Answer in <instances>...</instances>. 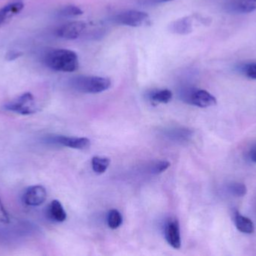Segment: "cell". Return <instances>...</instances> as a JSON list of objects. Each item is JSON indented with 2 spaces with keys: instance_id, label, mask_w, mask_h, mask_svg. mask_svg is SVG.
<instances>
[{
  "instance_id": "obj_9",
  "label": "cell",
  "mask_w": 256,
  "mask_h": 256,
  "mask_svg": "<svg viewBox=\"0 0 256 256\" xmlns=\"http://www.w3.org/2000/svg\"><path fill=\"white\" fill-rule=\"evenodd\" d=\"M51 141L63 146V147H70L76 150H84L88 148L90 146V139L86 138H78V137L55 136L51 138Z\"/></svg>"
},
{
  "instance_id": "obj_18",
  "label": "cell",
  "mask_w": 256,
  "mask_h": 256,
  "mask_svg": "<svg viewBox=\"0 0 256 256\" xmlns=\"http://www.w3.org/2000/svg\"><path fill=\"white\" fill-rule=\"evenodd\" d=\"M84 12L80 8L75 6H68L61 9L60 15L63 18H74L82 15Z\"/></svg>"
},
{
  "instance_id": "obj_24",
  "label": "cell",
  "mask_w": 256,
  "mask_h": 256,
  "mask_svg": "<svg viewBox=\"0 0 256 256\" xmlns=\"http://www.w3.org/2000/svg\"><path fill=\"white\" fill-rule=\"evenodd\" d=\"M249 156L251 160L256 163V147H252V148L251 149V150L249 153Z\"/></svg>"
},
{
  "instance_id": "obj_14",
  "label": "cell",
  "mask_w": 256,
  "mask_h": 256,
  "mask_svg": "<svg viewBox=\"0 0 256 256\" xmlns=\"http://www.w3.org/2000/svg\"><path fill=\"white\" fill-rule=\"evenodd\" d=\"M149 99L154 104H166L172 99V93L166 89L153 90L149 94Z\"/></svg>"
},
{
  "instance_id": "obj_13",
  "label": "cell",
  "mask_w": 256,
  "mask_h": 256,
  "mask_svg": "<svg viewBox=\"0 0 256 256\" xmlns=\"http://www.w3.org/2000/svg\"><path fill=\"white\" fill-rule=\"evenodd\" d=\"M234 223L238 230L244 234H252L255 231V225L249 218L242 216L238 212L234 216Z\"/></svg>"
},
{
  "instance_id": "obj_3",
  "label": "cell",
  "mask_w": 256,
  "mask_h": 256,
  "mask_svg": "<svg viewBox=\"0 0 256 256\" xmlns=\"http://www.w3.org/2000/svg\"><path fill=\"white\" fill-rule=\"evenodd\" d=\"M6 111L20 115H31L38 111L37 104L31 93H25L10 101L4 106Z\"/></svg>"
},
{
  "instance_id": "obj_7",
  "label": "cell",
  "mask_w": 256,
  "mask_h": 256,
  "mask_svg": "<svg viewBox=\"0 0 256 256\" xmlns=\"http://www.w3.org/2000/svg\"><path fill=\"white\" fill-rule=\"evenodd\" d=\"M86 28V24L82 21L68 23L58 27L56 35L62 39L74 40L79 38Z\"/></svg>"
},
{
  "instance_id": "obj_21",
  "label": "cell",
  "mask_w": 256,
  "mask_h": 256,
  "mask_svg": "<svg viewBox=\"0 0 256 256\" xmlns=\"http://www.w3.org/2000/svg\"><path fill=\"white\" fill-rule=\"evenodd\" d=\"M244 73L248 78L256 80V63L246 65L244 68Z\"/></svg>"
},
{
  "instance_id": "obj_6",
  "label": "cell",
  "mask_w": 256,
  "mask_h": 256,
  "mask_svg": "<svg viewBox=\"0 0 256 256\" xmlns=\"http://www.w3.org/2000/svg\"><path fill=\"white\" fill-rule=\"evenodd\" d=\"M46 197L48 193L43 186L34 185L26 189L22 195V201L30 207H38L44 203Z\"/></svg>"
},
{
  "instance_id": "obj_11",
  "label": "cell",
  "mask_w": 256,
  "mask_h": 256,
  "mask_svg": "<svg viewBox=\"0 0 256 256\" xmlns=\"http://www.w3.org/2000/svg\"><path fill=\"white\" fill-rule=\"evenodd\" d=\"M48 214L50 219L54 222H62L67 219V214L62 204L58 200H54L50 204L48 209Z\"/></svg>"
},
{
  "instance_id": "obj_2",
  "label": "cell",
  "mask_w": 256,
  "mask_h": 256,
  "mask_svg": "<svg viewBox=\"0 0 256 256\" xmlns=\"http://www.w3.org/2000/svg\"><path fill=\"white\" fill-rule=\"evenodd\" d=\"M72 86L84 93H99L106 91L110 87V80L103 77L78 76L72 80Z\"/></svg>"
},
{
  "instance_id": "obj_23",
  "label": "cell",
  "mask_w": 256,
  "mask_h": 256,
  "mask_svg": "<svg viewBox=\"0 0 256 256\" xmlns=\"http://www.w3.org/2000/svg\"><path fill=\"white\" fill-rule=\"evenodd\" d=\"M141 4L144 6H156V5L162 4V3H168L173 0H138Z\"/></svg>"
},
{
  "instance_id": "obj_16",
  "label": "cell",
  "mask_w": 256,
  "mask_h": 256,
  "mask_svg": "<svg viewBox=\"0 0 256 256\" xmlns=\"http://www.w3.org/2000/svg\"><path fill=\"white\" fill-rule=\"evenodd\" d=\"M234 8L242 13H251L256 10V0H234Z\"/></svg>"
},
{
  "instance_id": "obj_1",
  "label": "cell",
  "mask_w": 256,
  "mask_h": 256,
  "mask_svg": "<svg viewBox=\"0 0 256 256\" xmlns=\"http://www.w3.org/2000/svg\"><path fill=\"white\" fill-rule=\"evenodd\" d=\"M44 62L49 69L56 72H74L79 68L78 54L70 50H50L45 54Z\"/></svg>"
},
{
  "instance_id": "obj_20",
  "label": "cell",
  "mask_w": 256,
  "mask_h": 256,
  "mask_svg": "<svg viewBox=\"0 0 256 256\" xmlns=\"http://www.w3.org/2000/svg\"><path fill=\"white\" fill-rule=\"evenodd\" d=\"M170 163L168 161H159L152 164L150 168V172L154 174H159L164 172L170 168Z\"/></svg>"
},
{
  "instance_id": "obj_5",
  "label": "cell",
  "mask_w": 256,
  "mask_h": 256,
  "mask_svg": "<svg viewBox=\"0 0 256 256\" xmlns=\"http://www.w3.org/2000/svg\"><path fill=\"white\" fill-rule=\"evenodd\" d=\"M147 14L140 11L129 10L117 14L114 18L116 24L131 27H138L148 21Z\"/></svg>"
},
{
  "instance_id": "obj_10",
  "label": "cell",
  "mask_w": 256,
  "mask_h": 256,
  "mask_svg": "<svg viewBox=\"0 0 256 256\" xmlns=\"http://www.w3.org/2000/svg\"><path fill=\"white\" fill-rule=\"evenodd\" d=\"M24 4L20 1L14 2L6 5L0 9V27L10 21V18L21 12L24 9Z\"/></svg>"
},
{
  "instance_id": "obj_8",
  "label": "cell",
  "mask_w": 256,
  "mask_h": 256,
  "mask_svg": "<svg viewBox=\"0 0 256 256\" xmlns=\"http://www.w3.org/2000/svg\"><path fill=\"white\" fill-rule=\"evenodd\" d=\"M165 237L168 244L174 249H180L182 246L180 225L176 219H170L166 224Z\"/></svg>"
},
{
  "instance_id": "obj_17",
  "label": "cell",
  "mask_w": 256,
  "mask_h": 256,
  "mask_svg": "<svg viewBox=\"0 0 256 256\" xmlns=\"http://www.w3.org/2000/svg\"><path fill=\"white\" fill-rule=\"evenodd\" d=\"M123 218L121 213L118 210L114 209L108 213V226L111 229H117L122 224Z\"/></svg>"
},
{
  "instance_id": "obj_22",
  "label": "cell",
  "mask_w": 256,
  "mask_h": 256,
  "mask_svg": "<svg viewBox=\"0 0 256 256\" xmlns=\"http://www.w3.org/2000/svg\"><path fill=\"white\" fill-rule=\"evenodd\" d=\"M10 219H9L8 213L6 210L2 201L0 198V223H8Z\"/></svg>"
},
{
  "instance_id": "obj_12",
  "label": "cell",
  "mask_w": 256,
  "mask_h": 256,
  "mask_svg": "<svg viewBox=\"0 0 256 256\" xmlns=\"http://www.w3.org/2000/svg\"><path fill=\"white\" fill-rule=\"evenodd\" d=\"M170 30L176 34H189L192 31V19L189 17H186L177 20L170 25Z\"/></svg>"
},
{
  "instance_id": "obj_19",
  "label": "cell",
  "mask_w": 256,
  "mask_h": 256,
  "mask_svg": "<svg viewBox=\"0 0 256 256\" xmlns=\"http://www.w3.org/2000/svg\"><path fill=\"white\" fill-rule=\"evenodd\" d=\"M228 189L230 192H231L232 195H236L237 197H243L248 192L246 186L243 183H233L228 186Z\"/></svg>"
},
{
  "instance_id": "obj_4",
  "label": "cell",
  "mask_w": 256,
  "mask_h": 256,
  "mask_svg": "<svg viewBox=\"0 0 256 256\" xmlns=\"http://www.w3.org/2000/svg\"><path fill=\"white\" fill-rule=\"evenodd\" d=\"M182 98L184 102L200 108H208L216 105V98L204 90L185 89L182 92Z\"/></svg>"
},
{
  "instance_id": "obj_15",
  "label": "cell",
  "mask_w": 256,
  "mask_h": 256,
  "mask_svg": "<svg viewBox=\"0 0 256 256\" xmlns=\"http://www.w3.org/2000/svg\"><path fill=\"white\" fill-rule=\"evenodd\" d=\"M110 161L108 158L94 156L92 159V166L93 171L98 174H104L108 170Z\"/></svg>"
}]
</instances>
